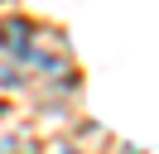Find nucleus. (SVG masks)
<instances>
[{
    "mask_svg": "<svg viewBox=\"0 0 159 154\" xmlns=\"http://www.w3.org/2000/svg\"><path fill=\"white\" fill-rule=\"evenodd\" d=\"M0 48L10 58H20L24 67H43V72H58L63 67V43L48 29L29 24V19H5L0 24Z\"/></svg>",
    "mask_w": 159,
    "mask_h": 154,
    "instance_id": "obj_1",
    "label": "nucleus"
},
{
    "mask_svg": "<svg viewBox=\"0 0 159 154\" xmlns=\"http://www.w3.org/2000/svg\"><path fill=\"white\" fill-rule=\"evenodd\" d=\"M63 154H72V149H63Z\"/></svg>",
    "mask_w": 159,
    "mask_h": 154,
    "instance_id": "obj_2",
    "label": "nucleus"
}]
</instances>
